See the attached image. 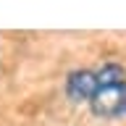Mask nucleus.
Returning <instances> with one entry per match:
<instances>
[{
  "instance_id": "1",
  "label": "nucleus",
  "mask_w": 126,
  "mask_h": 126,
  "mask_svg": "<svg viewBox=\"0 0 126 126\" xmlns=\"http://www.w3.org/2000/svg\"><path fill=\"white\" fill-rule=\"evenodd\" d=\"M97 89L89 97L87 108L94 118L113 121L126 116V68L118 61H105L94 68Z\"/></svg>"
},
{
  "instance_id": "2",
  "label": "nucleus",
  "mask_w": 126,
  "mask_h": 126,
  "mask_svg": "<svg viewBox=\"0 0 126 126\" xmlns=\"http://www.w3.org/2000/svg\"><path fill=\"white\" fill-rule=\"evenodd\" d=\"M97 89V76H94V68H74L68 71V76L63 81V92L71 102H89V97Z\"/></svg>"
}]
</instances>
